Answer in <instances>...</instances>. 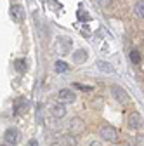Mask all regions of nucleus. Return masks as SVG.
<instances>
[{
  "instance_id": "obj_16",
  "label": "nucleus",
  "mask_w": 144,
  "mask_h": 146,
  "mask_svg": "<svg viewBox=\"0 0 144 146\" xmlns=\"http://www.w3.org/2000/svg\"><path fill=\"white\" fill-rule=\"evenodd\" d=\"M97 68H101L104 73H111L113 71V66L110 63H106V61H97Z\"/></svg>"
},
{
  "instance_id": "obj_14",
  "label": "nucleus",
  "mask_w": 144,
  "mask_h": 146,
  "mask_svg": "<svg viewBox=\"0 0 144 146\" xmlns=\"http://www.w3.org/2000/svg\"><path fill=\"white\" fill-rule=\"evenodd\" d=\"M54 68H56V71L57 73H64V71H68V63H64V61H56V64H54Z\"/></svg>"
},
{
  "instance_id": "obj_19",
  "label": "nucleus",
  "mask_w": 144,
  "mask_h": 146,
  "mask_svg": "<svg viewBox=\"0 0 144 146\" xmlns=\"http://www.w3.org/2000/svg\"><path fill=\"white\" fill-rule=\"evenodd\" d=\"M28 146H38V143H37V139H31V141H30V144H28Z\"/></svg>"
},
{
  "instance_id": "obj_17",
  "label": "nucleus",
  "mask_w": 144,
  "mask_h": 146,
  "mask_svg": "<svg viewBox=\"0 0 144 146\" xmlns=\"http://www.w3.org/2000/svg\"><path fill=\"white\" fill-rule=\"evenodd\" d=\"M75 87H77V89H80V90H85V92H90V90H92V87H90V85H82V84H75Z\"/></svg>"
},
{
  "instance_id": "obj_9",
  "label": "nucleus",
  "mask_w": 144,
  "mask_h": 146,
  "mask_svg": "<svg viewBox=\"0 0 144 146\" xmlns=\"http://www.w3.org/2000/svg\"><path fill=\"white\" fill-rule=\"evenodd\" d=\"M50 115L52 117H56V118H63L66 115V106L63 103H56V104H52L50 106Z\"/></svg>"
},
{
  "instance_id": "obj_4",
  "label": "nucleus",
  "mask_w": 144,
  "mask_h": 146,
  "mask_svg": "<svg viewBox=\"0 0 144 146\" xmlns=\"http://www.w3.org/2000/svg\"><path fill=\"white\" fill-rule=\"evenodd\" d=\"M111 94H113V98H115L120 104H127V103L130 101L127 90H123V89L118 87V85H111Z\"/></svg>"
},
{
  "instance_id": "obj_11",
  "label": "nucleus",
  "mask_w": 144,
  "mask_h": 146,
  "mask_svg": "<svg viewBox=\"0 0 144 146\" xmlns=\"http://www.w3.org/2000/svg\"><path fill=\"white\" fill-rule=\"evenodd\" d=\"M87 56H89V52H87L85 49H78V50L73 54V61L78 63V64H82V63L87 61Z\"/></svg>"
},
{
  "instance_id": "obj_8",
  "label": "nucleus",
  "mask_w": 144,
  "mask_h": 146,
  "mask_svg": "<svg viewBox=\"0 0 144 146\" xmlns=\"http://www.w3.org/2000/svg\"><path fill=\"white\" fill-rule=\"evenodd\" d=\"M77 137L75 136H71V134H63L59 136L57 139V146H77Z\"/></svg>"
},
{
  "instance_id": "obj_5",
  "label": "nucleus",
  "mask_w": 144,
  "mask_h": 146,
  "mask_svg": "<svg viewBox=\"0 0 144 146\" xmlns=\"http://www.w3.org/2000/svg\"><path fill=\"white\" fill-rule=\"evenodd\" d=\"M28 110H30V103H28L26 98H16V101H14V113L24 115V113H28Z\"/></svg>"
},
{
  "instance_id": "obj_12",
  "label": "nucleus",
  "mask_w": 144,
  "mask_h": 146,
  "mask_svg": "<svg viewBox=\"0 0 144 146\" xmlns=\"http://www.w3.org/2000/svg\"><path fill=\"white\" fill-rule=\"evenodd\" d=\"M129 58H130V61L134 63V64H141V61H142V56H141V52L139 50H130V54H129Z\"/></svg>"
},
{
  "instance_id": "obj_2",
  "label": "nucleus",
  "mask_w": 144,
  "mask_h": 146,
  "mask_svg": "<svg viewBox=\"0 0 144 146\" xmlns=\"http://www.w3.org/2000/svg\"><path fill=\"white\" fill-rule=\"evenodd\" d=\"M68 129H69L71 136H78V134H82L85 131V122L80 117H73L69 120V123H68Z\"/></svg>"
},
{
  "instance_id": "obj_13",
  "label": "nucleus",
  "mask_w": 144,
  "mask_h": 146,
  "mask_svg": "<svg viewBox=\"0 0 144 146\" xmlns=\"http://www.w3.org/2000/svg\"><path fill=\"white\" fill-rule=\"evenodd\" d=\"M134 14H135L137 17H142V14H144V2H142V0H137V2H135Z\"/></svg>"
},
{
  "instance_id": "obj_6",
  "label": "nucleus",
  "mask_w": 144,
  "mask_h": 146,
  "mask_svg": "<svg viewBox=\"0 0 144 146\" xmlns=\"http://www.w3.org/2000/svg\"><path fill=\"white\" fill-rule=\"evenodd\" d=\"M75 92L71 89H61L59 92H57V99H59V103H73L75 101Z\"/></svg>"
},
{
  "instance_id": "obj_15",
  "label": "nucleus",
  "mask_w": 144,
  "mask_h": 146,
  "mask_svg": "<svg viewBox=\"0 0 144 146\" xmlns=\"http://www.w3.org/2000/svg\"><path fill=\"white\" fill-rule=\"evenodd\" d=\"M14 66H16V70L19 71V73H24L26 71V61L24 59H16L14 61Z\"/></svg>"
},
{
  "instance_id": "obj_20",
  "label": "nucleus",
  "mask_w": 144,
  "mask_h": 146,
  "mask_svg": "<svg viewBox=\"0 0 144 146\" xmlns=\"http://www.w3.org/2000/svg\"><path fill=\"white\" fill-rule=\"evenodd\" d=\"M0 146H11V144H7V143H0Z\"/></svg>"
},
{
  "instance_id": "obj_18",
  "label": "nucleus",
  "mask_w": 144,
  "mask_h": 146,
  "mask_svg": "<svg viewBox=\"0 0 144 146\" xmlns=\"http://www.w3.org/2000/svg\"><path fill=\"white\" fill-rule=\"evenodd\" d=\"M89 146H102L99 141H90V143H89Z\"/></svg>"
},
{
  "instance_id": "obj_10",
  "label": "nucleus",
  "mask_w": 144,
  "mask_h": 146,
  "mask_svg": "<svg viewBox=\"0 0 144 146\" xmlns=\"http://www.w3.org/2000/svg\"><path fill=\"white\" fill-rule=\"evenodd\" d=\"M11 12H12V17H14L17 23H23L24 21V9L21 5H12L11 7Z\"/></svg>"
},
{
  "instance_id": "obj_3",
  "label": "nucleus",
  "mask_w": 144,
  "mask_h": 146,
  "mask_svg": "<svg viewBox=\"0 0 144 146\" xmlns=\"http://www.w3.org/2000/svg\"><path fill=\"white\" fill-rule=\"evenodd\" d=\"M19 141H21V132L17 131L16 127H9V129L4 132V143L14 146V144H17Z\"/></svg>"
},
{
  "instance_id": "obj_1",
  "label": "nucleus",
  "mask_w": 144,
  "mask_h": 146,
  "mask_svg": "<svg viewBox=\"0 0 144 146\" xmlns=\"http://www.w3.org/2000/svg\"><path fill=\"white\" fill-rule=\"evenodd\" d=\"M99 136L102 139H106V141H111V143H116L118 141V131L115 129L113 125H108V123H104L101 129H99Z\"/></svg>"
},
{
  "instance_id": "obj_7",
  "label": "nucleus",
  "mask_w": 144,
  "mask_h": 146,
  "mask_svg": "<svg viewBox=\"0 0 144 146\" xmlns=\"http://www.w3.org/2000/svg\"><path fill=\"white\" fill-rule=\"evenodd\" d=\"M127 122H129V127H130V129H141V127H142V117H141V113H137V111H132V113L129 115Z\"/></svg>"
},
{
  "instance_id": "obj_21",
  "label": "nucleus",
  "mask_w": 144,
  "mask_h": 146,
  "mask_svg": "<svg viewBox=\"0 0 144 146\" xmlns=\"http://www.w3.org/2000/svg\"><path fill=\"white\" fill-rule=\"evenodd\" d=\"M12 2H16V0H12Z\"/></svg>"
}]
</instances>
